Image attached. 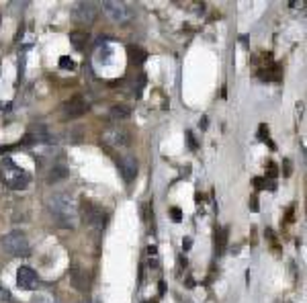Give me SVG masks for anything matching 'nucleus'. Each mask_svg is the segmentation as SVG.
Listing matches in <instances>:
<instances>
[{
	"label": "nucleus",
	"mask_w": 307,
	"mask_h": 303,
	"mask_svg": "<svg viewBox=\"0 0 307 303\" xmlns=\"http://www.w3.org/2000/svg\"><path fill=\"white\" fill-rule=\"evenodd\" d=\"M47 209L53 217V221L66 227V230H74L78 223V203H76L70 195L66 193H55L47 199Z\"/></svg>",
	"instance_id": "obj_1"
},
{
	"label": "nucleus",
	"mask_w": 307,
	"mask_h": 303,
	"mask_svg": "<svg viewBox=\"0 0 307 303\" xmlns=\"http://www.w3.org/2000/svg\"><path fill=\"white\" fill-rule=\"evenodd\" d=\"M0 174H2V180L8 188L12 191H21L29 184V174L25 172L23 168H18L10 158H6L2 162V170H0Z\"/></svg>",
	"instance_id": "obj_2"
},
{
	"label": "nucleus",
	"mask_w": 307,
	"mask_h": 303,
	"mask_svg": "<svg viewBox=\"0 0 307 303\" xmlns=\"http://www.w3.org/2000/svg\"><path fill=\"white\" fill-rule=\"evenodd\" d=\"M0 244H2L4 252L12 254V256H27L31 252L29 242H27L25 234H21V232H10V234L2 236L0 238Z\"/></svg>",
	"instance_id": "obj_3"
},
{
	"label": "nucleus",
	"mask_w": 307,
	"mask_h": 303,
	"mask_svg": "<svg viewBox=\"0 0 307 303\" xmlns=\"http://www.w3.org/2000/svg\"><path fill=\"white\" fill-rule=\"evenodd\" d=\"M103 12L115 23H127L131 18V8L125 2H119V0H107L103 2Z\"/></svg>",
	"instance_id": "obj_4"
},
{
	"label": "nucleus",
	"mask_w": 307,
	"mask_h": 303,
	"mask_svg": "<svg viewBox=\"0 0 307 303\" xmlns=\"http://www.w3.org/2000/svg\"><path fill=\"white\" fill-rule=\"evenodd\" d=\"M70 283H72V287L76 291H88L90 287V275L80 267V264H72V269H70Z\"/></svg>",
	"instance_id": "obj_5"
},
{
	"label": "nucleus",
	"mask_w": 307,
	"mask_h": 303,
	"mask_svg": "<svg viewBox=\"0 0 307 303\" xmlns=\"http://www.w3.org/2000/svg\"><path fill=\"white\" fill-rule=\"evenodd\" d=\"M16 285H18V289L33 291V289L39 287V277H37L35 271H31L29 267H21L16 271Z\"/></svg>",
	"instance_id": "obj_6"
},
{
	"label": "nucleus",
	"mask_w": 307,
	"mask_h": 303,
	"mask_svg": "<svg viewBox=\"0 0 307 303\" xmlns=\"http://www.w3.org/2000/svg\"><path fill=\"white\" fill-rule=\"evenodd\" d=\"M99 14V6L94 2H78L74 8V16L78 18L80 23H94Z\"/></svg>",
	"instance_id": "obj_7"
},
{
	"label": "nucleus",
	"mask_w": 307,
	"mask_h": 303,
	"mask_svg": "<svg viewBox=\"0 0 307 303\" xmlns=\"http://www.w3.org/2000/svg\"><path fill=\"white\" fill-rule=\"evenodd\" d=\"M62 111H64V115L70 117V119L84 115V113H86V101H84V97L76 94V97L68 99V101L64 103V107H62Z\"/></svg>",
	"instance_id": "obj_8"
},
{
	"label": "nucleus",
	"mask_w": 307,
	"mask_h": 303,
	"mask_svg": "<svg viewBox=\"0 0 307 303\" xmlns=\"http://www.w3.org/2000/svg\"><path fill=\"white\" fill-rule=\"evenodd\" d=\"M103 140L115 148H121V146H129V134L125 129H107L103 134Z\"/></svg>",
	"instance_id": "obj_9"
},
{
	"label": "nucleus",
	"mask_w": 307,
	"mask_h": 303,
	"mask_svg": "<svg viewBox=\"0 0 307 303\" xmlns=\"http://www.w3.org/2000/svg\"><path fill=\"white\" fill-rule=\"evenodd\" d=\"M119 168H121V174H123L125 182L136 180V176H138V160L133 158V156H125V158H121Z\"/></svg>",
	"instance_id": "obj_10"
},
{
	"label": "nucleus",
	"mask_w": 307,
	"mask_h": 303,
	"mask_svg": "<svg viewBox=\"0 0 307 303\" xmlns=\"http://www.w3.org/2000/svg\"><path fill=\"white\" fill-rule=\"evenodd\" d=\"M109 115H111L115 121H125V119L131 117V109H129L127 105H115V107H111Z\"/></svg>",
	"instance_id": "obj_11"
},
{
	"label": "nucleus",
	"mask_w": 307,
	"mask_h": 303,
	"mask_svg": "<svg viewBox=\"0 0 307 303\" xmlns=\"http://www.w3.org/2000/svg\"><path fill=\"white\" fill-rule=\"evenodd\" d=\"M27 142H49V134H47V129L43 125H37L29 131V136H27Z\"/></svg>",
	"instance_id": "obj_12"
},
{
	"label": "nucleus",
	"mask_w": 307,
	"mask_h": 303,
	"mask_svg": "<svg viewBox=\"0 0 307 303\" xmlns=\"http://www.w3.org/2000/svg\"><path fill=\"white\" fill-rule=\"evenodd\" d=\"M88 221L92 223V225H97V227H103L105 223H107V215H105V211H101V209H94V207H88Z\"/></svg>",
	"instance_id": "obj_13"
},
{
	"label": "nucleus",
	"mask_w": 307,
	"mask_h": 303,
	"mask_svg": "<svg viewBox=\"0 0 307 303\" xmlns=\"http://www.w3.org/2000/svg\"><path fill=\"white\" fill-rule=\"evenodd\" d=\"M227 238H229V230H227V227H221V230H217V234H215V250H217V254H221L225 250Z\"/></svg>",
	"instance_id": "obj_14"
},
{
	"label": "nucleus",
	"mask_w": 307,
	"mask_h": 303,
	"mask_svg": "<svg viewBox=\"0 0 307 303\" xmlns=\"http://www.w3.org/2000/svg\"><path fill=\"white\" fill-rule=\"evenodd\" d=\"M86 41H88V35H86V33H82V31H74V33H70V43H72L76 49H84Z\"/></svg>",
	"instance_id": "obj_15"
},
{
	"label": "nucleus",
	"mask_w": 307,
	"mask_h": 303,
	"mask_svg": "<svg viewBox=\"0 0 307 303\" xmlns=\"http://www.w3.org/2000/svg\"><path fill=\"white\" fill-rule=\"evenodd\" d=\"M127 51H129L131 62H136V64H142V62H146V58H148V53H146L142 47H136V45H129Z\"/></svg>",
	"instance_id": "obj_16"
},
{
	"label": "nucleus",
	"mask_w": 307,
	"mask_h": 303,
	"mask_svg": "<svg viewBox=\"0 0 307 303\" xmlns=\"http://www.w3.org/2000/svg\"><path fill=\"white\" fill-rule=\"evenodd\" d=\"M66 176H68V168H66V166H53V170L49 172L47 180H49V182H57L60 178H66Z\"/></svg>",
	"instance_id": "obj_17"
},
{
	"label": "nucleus",
	"mask_w": 307,
	"mask_h": 303,
	"mask_svg": "<svg viewBox=\"0 0 307 303\" xmlns=\"http://www.w3.org/2000/svg\"><path fill=\"white\" fill-rule=\"evenodd\" d=\"M33 303H60L55 299V295H49V293H43V295H37L33 299Z\"/></svg>",
	"instance_id": "obj_18"
},
{
	"label": "nucleus",
	"mask_w": 307,
	"mask_h": 303,
	"mask_svg": "<svg viewBox=\"0 0 307 303\" xmlns=\"http://www.w3.org/2000/svg\"><path fill=\"white\" fill-rule=\"evenodd\" d=\"M60 68H64V70H76V62L70 58V55H62V58H60Z\"/></svg>",
	"instance_id": "obj_19"
},
{
	"label": "nucleus",
	"mask_w": 307,
	"mask_h": 303,
	"mask_svg": "<svg viewBox=\"0 0 307 303\" xmlns=\"http://www.w3.org/2000/svg\"><path fill=\"white\" fill-rule=\"evenodd\" d=\"M277 174H279L277 166H275L273 162H268V168H266V176H268V178H277Z\"/></svg>",
	"instance_id": "obj_20"
},
{
	"label": "nucleus",
	"mask_w": 307,
	"mask_h": 303,
	"mask_svg": "<svg viewBox=\"0 0 307 303\" xmlns=\"http://www.w3.org/2000/svg\"><path fill=\"white\" fill-rule=\"evenodd\" d=\"M170 215H172V221H180L182 219V211L178 209V207H172V209H170Z\"/></svg>",
	"instance_id": "obj_21"
},
{
	"label": "nucleus",
	"mask_w": 307,
	"mask_h": 303,
	"mask_svg": "<svg viewBox=\"0 0 307 303\" xmlns=\"http://www.w3.org/2000/svg\"><path fill=\"white\" fill-rule=\"evenodd\" d=\"M186 142H188L190 150H197V142H195V138H193V131H186Z\"/></svg>",
	"instance_id": "obj_22"
},
{
	"label": "nucleus",
	"mask_w": 307,
	"mask_h": 303,
	"mask_svg": "<svg viewBox=\"0 0 307 303\" xmlns=\"http://www.w3.org/2000/svg\"><path fill=\"white\" fill-rule=\"evenodd\" d=\"M283 172H285V176H291V160H285L283 162Z\"/></svg>",
	"instance_id": "obj_23"
},
{
	"label": "nucleus",
	"mask_w": 307,
	"mask_h": 303,
	"mask_svg": "<svg viewBox=\"0 0 307 303\" xmlns=\"http://www.w3.org/2000/svg\"><path fill=\"white\" fill-rule=\"evenodd\" d=\"M0 301H10V293L6 289H0Z\"/></svg>",
	"instance_id": "obj_24"
},
{
	"label": "nucleus",
	"mask_w": 307,
	"mask_h": 303,
	"mask_svg": "<svg viewBox=\"0 0 307 303\" xmlns=\"http://www.w3.org/2000/svg\"><path fill=\"white\" fill-rule=\"evenodd\" d=\"M190 246H193V238H184L182 240V248L184 250H190Z\"/></svg>",
	"instance_id": "obj_25"
},
{
	"label": "nucleus",
	"mask_w": 307,
	"mask_h": 303,
	"mask_svg": "<svg viewBox=\"0 0 307 303\" xmlns=\"http://www.w3.org/2000/svg\"><path fill=\"white\" fill-rule=\"evenodd\" d=\"M254 186L256 188H264L266 184H264V178H254Z\"/></svg>",
	"instance_id": "obj_26"
},
{
	"label": "nucleus",
	"mask_w": 307,
	"mask_h": 303,
	"mask_svg": "<svg viewBox=\"0 0 307 303\" xmlns=\"http://www.w3.org/2000/svg\"><path fill=\"white\" fill-rule=\"evenodd\" d=\"M250 207H252L254 211H258V199L256 197H250Z\"/></svg>",
	"instance_id": "obj_27"
},
{
	"label": "nucleus",
	"mask_w": 307,
	"mask_h": 303,
	"mask_svg": "<svg viewBox=\"0 0 307 303\" xmlns=\"http://www.w3.org/2000/svg\"><path fill=\"white\" fill-rule=\"evenodd\" d=\"M164 291H166V285H164V281H160V295H164Z\"/></svg>",
	"instance_id": "obj_28"
},
{
	"label": "nucleus",
	"mask_w": 307,
	"mask_h": 303,
	"mask_svg": "<svg viewBox=\"0 0 307 303\" xmlns=\"http://www.w3.org/2000/svg\"><path fill=\"white\" fill-rule=\"evenodd\" d=\"M80 303H101L99 299H84V301H80Z\"/></svg>",
	"instance_id": "obj_29"
},
{
	"label": "nucleus",
	"mask_w": 307,
	"mask_h": 303,
	"mask_svg": "<svg viewBox=\"0 0 307 303\" xmlns=\"http://www.w3.org/2000/svg\"><path fill=\"white\" fill-rule=\"evenodd\" d=\"M148 252H150V256H152V254H156V246H150Z\"/></svg>",
	"instance_id": "obj_30"
}]
</instances>
